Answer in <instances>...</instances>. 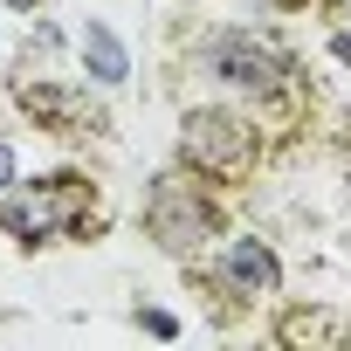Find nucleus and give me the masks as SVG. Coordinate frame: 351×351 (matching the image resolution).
<instances>
[{
    "mask_svg": "<svg viewBox=\"0 0 351 351\" xmlns=\"http://www.w3.org/2000/svg\"><path fill=\"white\" fill-rule=\"evenodd\" d=\"M180 158L193 172H207V180H248V165H255V124H241L228 110H186Z\"/></svg>",
    "mask_w": 351,
    "mask_h": 351,
    "instance_id": "2",
    "label": "nucleus"
},
{
    "mask_svg": "<svg viewBox=\"0 0 351 351\" xmlns=\"http://www.w3.org/2000/svg\"><path fill=\"white\" fill-rule=\"evenodd\" d=\"M83 69H90V83H104V90H117V83L131 76V56H124V42H117L104 21H83Z\"/></svg>",
    "mask_w": 351,
    "mask_h": 351,
    "instance_id": "7",
    "label": "nucleus"
},
{
    "mask_svg": "<svg viewBox=\"0 0 351 351\" xmlns=\"http://www.w3.org/2000/svg\"><path fill=\"white\" fill-rule=\"evenodd\" d=\"M14 165H21V158H14V145H0V200L14 193Z\"/></svg>",
    "mask_w": 351,
    "mask_h": 351,
    "instance_id": "8",
    "label": "nucleus"
},
{
    "mask_svg": "<svg viewBox=\"0 0 351 351\" xmlns=\"http://www.w3.org/2000/svg\"><path fill=\"white\" fill-rule=\"evenodd\" d=\"M0 221H8L14 241H56V234H83L90 228V186L83 180H42L28 193L0 200Z\"/></svg>",
    "mask_w": 351,
    "mask_h": 351,
    "instance_id": "1",
    "label": "nucleus"
},
{
    "mask_svg": "<svg viewBox=\"0 0 351 351\" xmlns=\"http://www.w3.org/2000/svg\"><path fill=\"white\" fill-rule=\"evenodd\" d=\"M145 330H152V337H172V330H180V324H172L165 310H145Z\"/></svg>",
    "mask_w": 351,
    "mask_h": 351,
    "instance_id": "9",
    "label": "nucleus"
},
{
    "mask_svg": "<svg viewBox=\"0 0 351 351\" xmlns=\"http://www.w3.org/2000/svg\"><path fill=\"white\" fill-rule=\"evenodd\" d=\"M221 276H228V289H234V296H248V303L276 296V282H282V269H276L269 241H228V262H221Z\"/></svg>",
    "mask_w": 351,
    "mask_h": 351,
    "instance_id": "6",
    "label": "nucleus"
},
{
    "mask_svg": "<svg viewBox=\"0 0 351 351\" xmlns=\"http://www.w3.org/2000/svg\"><path fill=\"white\" fill-rule=\"evenodd\" d=\"M21 110L42 117L56 138H97V131H110V117L90 110V104H83L76 90H62V83H21Z\"/></svg>",
    "mask_w": 351,
    "mask_h": 351,
    "instance_id": "5",
    "label": "nucleus"
},
{
    "mask_svg": "<svg viewBox=\"0 0 351 351\" xmlns=\"http://www.w3.org/2000/svg\"><path fill=\"white\" fill-rule=\"evenodd\" d=\"M145 228H152L158 248L186 255V248H200L214 234V207H207V193L186 180V172H165V180H152V193H145Z\"/></svg>",
    "mask_w": 351,
    "mask_h": 351,
    "instance_id": "3",
    "label": "nucleus"
},
{
    "mask_svg": "<svg viewBox=\"0 0 351 351\" xmlns=\"http://www.w3.org/2000/svg\"><path fill=\"white\" fill-rule=\"evenodd\" d=\"M8 8H21V14H28V8H42V0H8Z\"/></svg>",
    "mask_w": 351,
    "mask_h": 351,
    "instance_id": "11",
    "label": "nucleus"
},
{
    "mask_svg": "<svg viewBox=\"0 0 351 351\" xmlns=\"http://www.w3.org/2000/svg\"><path fill=\"white\" fill-rule=\"evenodd\" d=\"M330 49H337V62H351V35H337V42H330Z\"/></svg>",
    "mask_w": 351,
    "mask_h": 351,
    "instance_id": "10",
    "label": "nucleus"
},
{
    "mask_svg": "<svg viewBox=\"0 0 351 351\" xmlns=\"http://www.w3.org/2000/svg\"><path fill=\"white\" fill-rule=\"evenodd\" d=\"M207 76H221V83L241 90V97H282V90H289L282 56L262 49L255 35H221V42H207Z\"/></svg>",
    "mask_w": 351,
    "mask_h": 351,
    "instance_id": "4",
    "label": "nucleus"
}]
</instances>
